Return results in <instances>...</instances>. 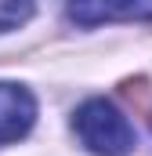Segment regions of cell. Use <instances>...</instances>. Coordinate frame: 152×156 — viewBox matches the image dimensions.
Segmentation results:
<instances>
[{"mask_svg":"<svg viewBox=\"0 0 152 156\" xmlns=\"http://www.w3.org/2000/svg\"><path fill=\"white\" fill-rule=\"evenodd\" d=\"M73 131L83 142V149L94 156H127L134 153V127L127 116L105 98H91L76 109Z\"/></svg>","mask_w":152,"mask_h":156,"instance_id":"cell-1","label":"cell"},{"mask_svg":"<svg viewBox=\"0 0 152 156\" xmlns=\"http://www.w3.org/2000/svg\"><path fill=\"white\" fill-rule=\"evenodd\" d=\"M69 18L87 29L102 22H152V0H69Z\"/></svg>","mask_w":152,"mask_h":156,"instance_id":"cell-2","label":"cell"},{"mask_svg":"<svg viewBox=\"0 0 152 156\" xmlns=\"http://www.w3.org/2000/svg\"><path fill=\"white\" fill-rule=\"evenodd\" d=\"M36 120V102L22 83H7L0 80V145L18 142L29 134Z\"/></svg>","mask_w":152,"mask_h":156,"instance_id":"cell-3","label":"cell"},{"mask_svg":"<svg viewBox=\"0 0 152 156\" xmlns=\"http://www.w3.org/2000/svg\"><path fill=\"white\" fill-rule=\"evenodd\" d=\"M33 7H36V0H0V33L26 26L33 18Z\"/></svg>","mask_w":152,"mask_h":156,"instance_id":"cell-4","label":"cell"}]
</instances>
